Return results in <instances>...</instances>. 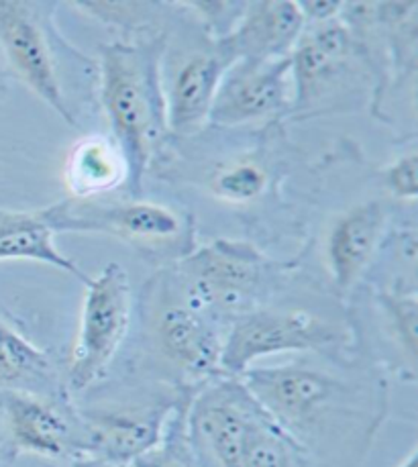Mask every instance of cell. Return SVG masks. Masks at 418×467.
Wrapping results in <instances>:
<instances>
[{"label":"cell","mask_w":418,"mask_h":467,"mask_svg":"<svg viewBox=\"0 0 418 467\" xmlns=\"http://www.w3.org/2000/svg\"><path fill=\"white\" fill-rule=\"evenodd\" d=\"M239 379L307 453L322 445L333 447L337 441L345 443L355 435L368 441L376 427L368 394L310 363L249 368Z\"/></svg>","instance_id":"obj_1"},{"label":"cell","mask_w":418,"mask_h":467,"mask_svg":"<svg viewBox=\"0 0 418 467\" xmlns=\"http://www.w3.org/2000/svg\"><path fill=\"white\" fill-rule=\"evenodd\" d=\"M163 37L102 46L99 62L100 102L112 140L129 161V190L137 192L168 133L162 82Z\"/></svg>","instance_id":"obj_2"},{"label":"cell","mask_w":418,"mask_h":467,"mask_svg":"<svg viewBox=\"0 0 418 467\" xmlns=\"http://www.w3.org/2000/svg\"><path fill=\"white\" fill-rule=\"evenodd\" d=\"M56 11L57 3L46 0H0V51L25 86L68 125H76L68 78L74 66H89L90 59L59 36Z\"/></svg>","instance_id":"obj_3"},{"label":"cell","mask_w":418,"mask_h":467,"mask_svg":"<svg viewBox=\"0 0 418 467\" xmlns=\"http://www.w3.org/2000/svg\"><path fill=\"white\" fill-rule=\"evenodd\" d=\"M178 284L184 296L219 325L261 308L280 280V265L256 245L216 239L178 262Z\"/></svg>","instance_id":"obj_4"},{"label":"cell","mask_w":418,"mask_h":467,"mask_svg":"<svg viewBox=\"0 0 418 467\" xmlns=\"http://www.w3.org/2000/svg\"><path fill=\"white\" fill-rule=\"evenodd\" d=\"M54 233H94L125 241L153 259H184L194 252L188 216L153 201H76L66 198L43 209Z\"/></svg>","instance_id":"obj_5"},{"label":"cell","mask_w":418,"mask_h":467,"mask_svg":"<svg viewBox=\"0 0 418 467\" xmlns=\"http://www.w3.org/2000/svg\"><path fill=\"white\" fill-rule=\"evenodd\" d=\"M337 323L312 310L257 308L226 327L223 376L239 378L259 359L280 353H320L343 345Z\"/></svg>","instance_id":"obj_6"},{"label":"cell","mask_w":418,"mask_h":467,"mask_svg":"<svg viewBox=\"0 0 418 467\" xmlns=\"http://www.w3.org/2000/svg\"><path fill=\"white\" fill-rule=\"evenodd\" d=\"M267 417L239 378L221 376L190 396L186 431L203 467H241L251 435Z\"/></svg>","instance_id":"obj_7"},{"label":"cell","mask_w":418,"mask_h":467,"mask_svg":"<svg viewBox=\"0 0 418 467\" xmlns=\"http://www.w3.org/2000/svg\"><path fill=\"white\" fill-rule=\"evenodd\" d=\"M131 310H133V294L123 265L109 264L99 275L89 280L80 331L68 368L69 390H89L107 374L127 337Z\"/></svg>","instance_id":"obj_8"},{"label":"cell","mask_w":418,"mask_h":467,"mask_svg":"<svg viewBox=\"0 0 418 467\" xmlns=\"http://www.w3.org/2000/svg\"><path fill=\"white\" fill-rule=\"evenodd\" d=\"M186 396L76 412L80 460L131 465L160 443L173 410Z\"/></svg>","instance_id":"obj_9"},{"label":"cell","mask_w":418,"mask_h":467,"mask_svg":"<svg viewBox=\"0 0 418 467\" xmlns=\"http://www.w3.org/2000/svg\"><path fill=\"white\" fill-rule=\"evenodd\" d=\"M153 341L163 359L193 382H211L223 376L225 333L214 318L178 292L165 294L152 313Z\"/></svg>","instance_id":"obj_10"},{"label":"cell","mask_w":418,"mask_h":467,"mask_svg":"<svg viewBox=\"0 0 418 467\" xmlns=\"http://www.w3.org/2000/svg\"><path fill=\"white\" fill-rule=\"evenodd\" d=\"M0 427L13 455L46 460H80V427L76 412L54 396L0 394Z\"/></svg>","instance_id":"obj_11"},{"label":"cell","mask_w":418,"mask_h":467,"mask_svg":"<svg viewBox=\"0 0 418 467\" xmlns=\"http://www.w3.org/2000/svg\"><path fill=\"white\" fill-rule=\"evenodd\" d=\"M290 109V56L274 62H235L219 84L208 123L246 127L272 120Z\"/></svg>","instance_id":"obj_12"},{"label":"cell","mask_w":418,"mask_h":467,"mask_svg":"<svg viewBox=\"0 0 418 467\" xmlns=\"http://www.w3.org/2000/svg\"><path fill=\"white\" fill-rule=\"evenodd\" d=\"M365 46L341 21L307 25L290 54L292 109L304 112L337 86Z\"/></svg>","instance_id":"obj_13"},{"label":"cell","mask_w":418,"mask_h":467,"mask_svg":"<svg viewBox=\"0 0 418 467\" xmlns=\"http://www.w3.org/2000/svg\"><path fill=\"white\" fill-rule=\"evenodd\" d=\"M307 21L298 3L292 0H257L247 3L237 27L216 41L231 62H274L288 57L300 39Z\"/></svg>","instance_id":"obj_14"},{"label":"cell","mask_w":418,"mask_h":467,"mask_svg":"<svg viewBox=\"0 0 418 467\" xmlns=\"http://www.w3.org/2000/svg\"><path fill=\"white\" fill-rule=\"evenodd\" d=\"M231 59L214 41L196 49L173 72L165 97L168 131L176 135H194L208 125L211 109Z\"/></svg>","instance_id":"obj_15"},{"label":"cell","mask_w":418,"mask_h":467,"mask_svg":"<svg viewBox=\"0 0 418 467\" xmlns=\"http://www.w3.org/2000/svg\"><path fill=\"white\" fill-rule=\"evenodd\" d=\"M388 209L378 201L361 202L341 213L330 224L325 257L335 288L347 294L370 270L386 237Z\"/></svg>","instance_id":"obj_16"},{"label":"cell","mask_w":418,"mask_h":467,"mask_svg":"<svg viewBox=\"0 0 418 467\" xmlns=\"http://www.w3.org/2000/svg\"><path fill=\"white\" fill-rule=\"evenodd\" d=\"M64 178L69 198L92 201L129 186V161L112 135H86L69 150Z\"/></svg>","instance_id":"obj_17"},{"label":"cell","mask_w":418,"mask_h":467,"mask_svg":"<svg viewBox=\"0 0 418 467\" xmlns=\"http://www.w3.org/2000/svg\"><path fill=\"white\" fill-rule=\"evenodd\" d=\"M37 262L62 270L89 284L76 262L66 257L56 245V233L43 216V211H3L0 209V262Z\"/></svg>","instance_id":"obj_18"},{"label":"cell","mask_w":418,"mask_h":467,"mask_svg":"<svg viewBox=\"0 0 418 467\" xmlns=\"http://www.w3.org/2000/svg\"><path fill=\"white\" fill-rule=\"evenodd\" d=\"M56 371L49 356L27 337L0 321V394H54Z\"/></svg>","instance_id":"obj_19"},{"label":"cell","mask_w":418,"mask_h":467,"mask_svg":"<svg viewBox=\"0 0 418 467\" xmlns=\"http://www.w3.org/2000/svg\"><path fill=\"white\" fill-rule=\"evenodd\" d=\"M376 302L381 315V327L388 341L394 345L402 374L411 382L416 379V358H418V300L414 288L394 286L380 290Z\"/></svg>","instance_id":"obj_20"},{"label":"cell","mask_w":418,"mask_h":467,"mask_svg":"<svg viewBox=\"0 0 418 467\" xmlns=\"http://www.w3.org/2000/svg\"><path fill=\"white\" fill-rule=\"evenodd\" d=\"M269 184H272V170L264 155L256 153H241L219 163L208 180L211 192L229 204L256 202L267 192Z\"/></svg>","instance_id":"obj_21"},{"label":"cell","mask_w":418,"mask_h":467,"mask_svg":"<svg viewBox=\"0 0 418 467\" xmlns=\"http://www.w3.org/2000/svg\"><path fill=\"white\" fill-rule=\"evenodd\" d=\"M188 400L190 396L173 410L160 443L131 463V467H203L186 431Z\"/></svg>","instance_id":"obj_22"},{"label":"cell","mask_w":418,"mask_h":467,"mask_svg":"<svg viewBox=\"0 0 418 467\" xmlns=\"http://www.w3.org/2000/svg\"><path fill=\"white\" fill-rule=\"evenodd\" d=\"M247 3L237 0H198V3H176L178 11L194 15L200 27L211 41H223L237 27Z\"/></svg>","instance_id":"obj_23"},{"label":"cell","mask_w":418,"mask_h":467,"mask_svg":"<svg viewBox=\"0 0 418 467\" xmlns=\"http://www.w3.org/2000/svg\"><path fill=\"white\" fill-rule=\"evenodd\" d=\"M384 184L388 192L398 201H416L418 194V155L408 150L384 170Z\"/></svg>","instance_id":"obj_24"},{"label":"cell","mask_w":418,"mask_h":467,"mask_svg":"<svg viewBox=\"0 0 418 467\" xmlns=\"http://www.w3.org/2000/svg\"><path fill=\"white\" fill-rule=\"evenodd\" d=\"M307 25L329 23L341 16L345 3H335V0H310V3H298Z\"/></svg>","instance_id":"obj_25"},{"label":"cell","mask_w":418,"mask_h":467,"mask_svg":"<svg viewBox=\"0 0 418 467\" xmlns=\"http://www.w3.org/2000/svg\"><path fill=\"white\" fill-rule=\"evenodd\" d=\"M74 467H131V465H115V463H107L99 460H78Z\"/></svg>","instance_id":"obj_26"},{"label":"cell","mask_w":418,"mask_h":467,"mask_svg":"<svg viewBox=\"0 0 418 467\" xmlns=\"http://www.w3.org/2000/svg\"><path fill=\"white\" fill-rule=\"evenodd\" d=\"M6 92H8V80H6V72H5L3 64H0V100H3V99L6 97Z\"/></svg>","instance_id":"obj_27"},{"label":"cell","mask_w":418,"mask_h":467,"mask_svg":"<svg viewBox=\"0 0 418 467\" xmlns=\"http://www.w3.org/2000/svg\"><path fill=\"white\" fill-rule=\"evenodd\" d=\"M398 467H418V453H416V449H413L411 453H408V457L406 460L400 463Z\"/></svg>","instance_id":"obj_28"},{"label":"cell","mask_w":418,"mask_h":467,"mask_svg":"<svg viewBox=\"0 0 418 467\" xmlns=\"http://www.w3.org/2000/svg\"><path fill=\"white\" fill-rule=\"evenodd\" d=\"M3 449H5V437H3V427H0V457H3Z\"/></svg>","instance_id":"obj_29"}]
</instances>
